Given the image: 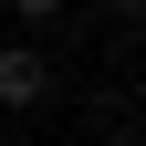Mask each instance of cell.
<instances>
[{"instance_id": "4", "label": "cell", "mask_w": 146, "mask_h": 146, "mask_svg": "<svg viewBox=\"0 0 146 146\" xmlns=\"http://www.w3.org/2000/svg\"><path fill=\"white\" fill-rule=\"evenodd\" d=\"M0 146H21V136H0Z\"/></svg>"}, {"instance_id": "1", "label": "cell", "mask_w": 146, "mask_h": 146, "mask_svg": "<svg viewBox=\"0 0 146 146\" xmlns=\"http://www.w3.org/2000/svg\"><path fill=\"white\" fill-rule=\"evenodd\" d=\"M52 94V52L42 42H0V115H31Z\"/></svg>"}, {"instance_id": "5", "label": "cell", "mask_w": 146, "mask_h": 146, "mask_svg": "<svg viewBox=\"0 0 146 146\" xmlns=\"http://www.w3.org/2000/svg\"><path fill=\"white\" fill-rule=\"evenodd\" d=\"M115 146H136V136H115Z\"/></svg>"}, {"instance_id": "3", "label": "cell", "mask_w": 146, "mask_h": 146, "mask_svg": "<svg viewBox=\"0 0 146 146\" xmlns=\"http://www.w3.org/2000/svg\"><path fill=\"white\" fill-rule=\"evenodd\" d=\"M94 11H104V21H125V31L146 21V0H94Z\"/></svg>"}, {"instance_id": "2", "label": "cell", "mask_w": 146, "mask_h": 146, "mask_svg": "<svg viewBox=\"0 0 146 146\" xmlns=\"http://www.w3.org/2000/svg\"><path fill=\"white\" fill-rule=\"evenodd\" d=\"M63 11H73V0H11V21H21V31H42V21H63Z\"/></svg>"}]
</instances>
